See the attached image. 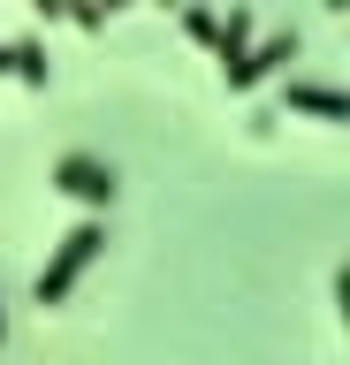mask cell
I'll list each match as a JSON object with an SVG mask.
<instances>
[{
    "label": "cell",
    "mask_w": 350,
    "mask_h": 365,
    "mask_svg": "<svg viewBox=\"0 0 350 365\" xmlns=\"http://www.w3.org/2000/svg\"><path fill=\"white\" fill-rule=\"evenodd\" d=\"M99 251H107V221H76L69 236L53 244V259L38 267V289H31V297H38V304H61V297L84 282V267H92Z\"/></svg>",
    "instance_id": "1"
},
{
    "label": "cell",
    "mask_w": 350,
    "mask_h": 365,
    "mask_svg": "<svg viewBox=\"0 0 350 365\" xmlns=\"http://www.w3.org/2000/svg\"><path fill=\"white\" fill-rule=\"evenodd\" d=\"M53 190L76 198V205H92V213H107L115 190H122V175L107 168V160H92V153H61V160H53Z\"/></svg>",
    "instance_id": "2"
},
{
    "label": "cell",
    "mask_w": 350,
    "mask_h": 365,
    "mask_svg": "<svg viewBox=\"0 0 350 365\" xmlns=\"http://www.w3.org/2000/svg\"><path fill=\"white\" fill-rule=\"evenodd\" d=\"M289 61H297V31H274V38H252V53H244L236 68H221V76H229V91H259L267 76H282Z\"/></svg>",
    "instance_id": "3"
},
{
    "label": "cell",
    "mask_w": 350,
    "mask_h": 365,
    "mask_svg": "<svg viewBox=\"0 0 350 365\" xmlns=\"http://www.w3.org/2000/svg\"><path fill=\"white\" fill-rule=\"evenodd\" d=\"M282 107H289V114H320V122H350V99L335 84H289Z\"/></svg>",
    "instance_id": "4"
},
{
    "label": "cell",
    "mask_w": 350,
    "mask_h": 365,
    "mask_svg": "<svg viewBox=\"0 0 350 365\" xmlns=\"http://www.w3.org/2000/svg\"><path fill=\"white\" fill-rule=\"evenodd\" d=\"M244 53H252V8H229V23L213 31V61H221V68H236Z\"/></svg>",
    "instance_id": "5"
},
{
    "label": "cell",
    "mask_w": 350,
    "mask_h": 365,
    "mask_svg": "<svg viewBox=\"0 0 350 365\" xmlns=\"http://www.w3.org/2000/svg\"><path fill=\"white\" fill-rule=\"evenodd\" d=\"M8 76H24L31 91H46V84H53V61H46V46H38V38H16V46H8Z\"/></svg>",
    "instance_id": "6"
},
{
    "label": "cell",
    "mask_w": 350,
    "mask_h": 365,
    "mask_svg": "<svg viewBox=\"0 0 350 365\" xmlns=\"http://www.w3.org/2000/svg\"><path fill=\"white\" fill-rule=\"evenodd\" d=\"M183 31H190V38H206V46H213V31H221V16H213V8H183Z\"/></svg>",
    "instance_id": "7"
},
{
    "label": "cell",
    "mask_w": 350,
    "mask_h": 365,
    "mask_svg": "<svg viewBox=\"0 0 350 365\" xmlns=\"http://www.w3.org/2000/svg\"><path fill=\"white\" fill-rule=\"evenodd\" d=\"M0 342H8V297H0Z\"/></svg>",
    "instance_id": "8"
},
{
    "label": "cell",
    "mask_w": 350,
    "mask_h": 365,
    "mask_svg": "<svg viewBox=\"0 0 350 365\" xmlns=\"http://www.w3.org/2000/svg\"><path fill=\"white\" fill-rule=\"evenodd\" d=\"M0 76H8V46H0Z\"/></svg>",
    "instance_id": "9"
}]
</instances>
